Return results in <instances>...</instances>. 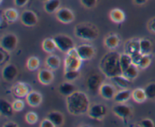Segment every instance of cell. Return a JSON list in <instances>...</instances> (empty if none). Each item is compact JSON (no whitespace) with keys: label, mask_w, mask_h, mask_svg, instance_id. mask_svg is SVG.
<instances>
[{"label":"cell","mask_w":155,"mask_h":127,"mask_svg":"<svg viewBox=\"0 0 155 127\" xmlns=\"http://www.w3.org/2000/svg\"><path fill=\"white\" fill-rule=\"evenodd\" d=\"M67 108L71 114L83 115L89 110V100L87 95L83 92L75 91L67 97Z\"/></svg>","instance_id":"1"},{"label":"cell","mask_w":155,"mask_h":127,"mask_svg":"<svg viewBox=\"0 0 155 127\" xmlns=\"http://www.w3.org/2000/svg\"><path fill=\"white\" fill-rule=\"evenodd\" d=\"M120 54L117 51H109L101 58L100 69L101 72L109 78L122 75L123 70L120 65Z\"/></svg>","instance_id":"2"},{"label":"cell","mask_w":155,"mask_h":127,"mask_svg":"<svg viewBox=\"0 0 155 127\" xmlns=\"http://www.w3.org/2000/svg\"><path fill=\"white\" fill-rule=\"evenodd\" d=\"M75 35L77 37L83 40L91 41L98 38V30L94 27L88 24H80L75 28Z\"/></svg>","instance_id":"3"},{"label":"cell","mask_w":155,"mask_h":127,"mask_svg":"<svg viewBox=\"0 0 155 127\" xmlns=\"http://www.w3.org/2000/svg\"><path fill=\"white\" fill-rule=\"evenodd\" d=\"M82 60L78 55L77 49L72 48L67 53L65 57V70H79L81 67Z\"/></svg>","instance_id":"4"},{"label":"cell","mask_w":155,"mask_h":127,"mask_svg":"<svg viewBox=\"0 0 155 127\" xmlns=\"http://www.w3.org/2000/svg\"><path fill=\"white\" fill-rule=\"evenodd\" d=\"M53 39L55 42L57 48L62 52L68 53L75 46L74 40L66 35H58L54 36Z\"/></svg>","instance_id":"5"},{"label":"cell","mask_w":155,"mask_h":127,"mask_svg":"<svg viewBox=\"0 0 155 127\" xmlns=\"http://www.w3.org/2000/svg\"><path fill=\"white\" fill-rule=\"evenodd\" d=\"M0 45L1 48L5 51H12L18 45V38L15 35L8 33L2 37Z\"/></svg>","instance_id":"6"},{"label":"cell","mask_w":155,"mask_h":127,"mask_svg":"<svg viewBox=\"0 0 155 127\" xmlns=\"http://www.w3.org/2000/svg\"><path fill=\"white\" fill-rule=\"evenodd\" d=\"M88 113H89V116L92 119H101L105 116L107 113V108L103 104H95L89 107Z\"/></svg>","instance_id":"7"},{"label":"cell","mask_w":155,"mask_h":127,"mask_svg":"<svg viewBox=\"0 0 155 127\" xmlns=\"http://www.w3.org/2000/svg\"><path fill=\"white\" fill-rule=\"evenodd\" d=\"M78 55L83 60H89L93 57L95 55V49L94 47L90 45L84 44V45H79L77 48Z\"/></svg>","instance_id":"8"},{"label":"cell","mask_w":155,"mask_h":127,"mask_svg":"<svg viewBox=\"0 0 155 127\" xmlns=\"http://www.w3.org/2000/svg\"><path fill=\"white\" fill-rule=\"evenodd\" d=\"M58 20L63 24H70L74 20V15L71 9L68 8H61L56 11Z\"/></svg>","instance_id":"9"},{"label":"cell","mask_w":155,"mask_h":127,"mask_svg":"<svg viewBox=\"0 0 155 127\" xmlns=\"http://www.w3.org/2000/svg\"><path fill=\"white\" fill-rule=\"evenodd\" d=\"M86 83L89 90L96 92L97 91H99L100 87L102 85V77L99 74L93 73L89 76Z\"/></svg>","instance_id":"10"},{"label":"cell","mask_w":155,"mask_h":127,"mask_svg":"<svg viewBox=\"0 0 155 127\" xmlns=\"http://www.w3.org/2000/svg\"><path fill=\"white\" fill-rule=\"evenodd\" d=\"M21 21L27 27H33L38 22V18L36 14L32 11H24L21 15Z\"/></svg>","instance_id":"11"},{"label":"cell","mask_w":155,"mask_h":127,"mask_svg":"<svg viewBox=\"0 0 155 127\" xmlns=\"http://www.w3.org/2000/svg\"><path fill=\"white\" fill-rule=\"evenodd\" d=\"M99 93L104 99L110 100L114 98L116 95V89L114 86L109 83H102L99 89Z\"/></svg>","instance_id":"12"},{"label":"cell","mask_w":155,"mask_h":127,"mask_svg":"<svg viewBox=\"0 0 155 127\" xmlns=\"http://www.w3.org/2000/svg\"><path fill=\"white\" fill-rule=\"evenodd\" d=\"M18 73L17 67L14 64H8L3 68L2 77L5 81L12 82L16 78Z\"/></svg>","instance_id":"13"},{"label":"cell","mask_w":155,"mask_h":127,"mask_svg":"<svg viewBox=\"0 0 155 127\" xmlns=\"http://www.w3.org/2000/svg\"><path fill=\"white\" fill-rule=\"evenodd\" d=\"M113 112L118 117L121 119H127L131 114V109L126 104H120L113 107Z\"/></svg>","instance_id":"14"},{"label":"cell","mask_w":155,"mask_h":127,"mask_svg":"<svg viewBox=\"0 0 155 127\" xmlns=\"http://www.w3.org/2000/svg\"><path fill=\"white\" fill-rule=\"evenodd\" d=\"M14 111L15 110H14L12 104L3 98H1L0 100V113L1 114L5 117H9L13 115Z\"/></svg>","instance_id":"15"},{"label":"cell","mask_w":155,"mask_h":127,"mask_svg":"<svg viewBox=\"0 0 155 127\" xmlns=\"http://www.w3.org/2000/svg\"><path fill=\"white\" fill-rule=\"evenodd\" d=\"M26 99H27L29 105L32 106V107H37L42 102V98L39 92L33 91V92H29V94L26 97Z\"/></svg>","instance_id":"16"},{"label":"cell","mask_w":155,"mask_h":127,"mask_svg":"<svg viewBox=\"0 0 155 127\" xmlns=\"http://www.w3.org/2000/svg\"><path fill=\"white\" fill-rule=\"evenodd\" d=\"M53 78H54V76L49 70H41L38 73V79H39V82L43 85L50 84L52 82Z\"/></svg>","instance_id":"17"},{"label":"cell","mask_w":155,"mask_h":127,"mask_svg":"<svg viewBox=\"0 0 155 127\" xmlns=\"http://www.w3.org/2000/svg\"><path fill=\"white\" fill-rule=\"evenodd\" d=\"M29 90L30 89H29L27 84L19 83H17L16 86L14 87L13 92L16 96L19 97V98H24V96L27 97V95H28L29 92H30Z\"/></svg>","instance_id":"18"},{"label":"cell","mask_w":155,"mask_h":127,"mask_svg":"<svg viewBox=\"0 0 155 127\" xmlns=\"http://www.w3.org/2000/svg\"><path fill=\"white\" fill-rule=\"evenodd\" d=\"M60 5V0H47L44 4V9L47 13L52 14L58 10Z\"/></svg>","instance_id":"19"},{"label":"cell","mask_w":155,"mask_h":127,"mask_svg":"<svg viewBox=\"0 0 155 127\" xmlns=\"http://www.w3.org/2000/svg\"><path fill=\"white\" fill-rule=\"evenodd\" d=\"M48 119L51 121L54 126H61L64 123V116L63 114L60 112L58 111H52L50 112L48 114Z\"/></svg>","instance_id":"20"},{"label":"cell","mask_w":155,"mask_h":127,"mask_svg":"<svg viewBox=\"0 0 155 127\" xmlns=\"http://www.w3.org/2000/svg\"><path fill=\"white\" fill-rule=\"evenodd\" d=\"M132 96V92L130 89H125L124 90L119 91L116 93L114 99L115 100V101L119 103H124L125 101H128Z\"/></svg>","instance_id":"21"},{"label":"cell","mask_w":155,"mask_h":127,"mask_svg":"<svg viewBox=\"0 0 155 127\" xmlns=\"http://www.w3.org/2000/svg\"><path fill=\"white\" fill-rule=\"evenodd\" d=\"M112 80L114 81V83L117 85V86H119L121 89H127L131 85V82L129 79H127V77H124V75H119L116 76V77L111 78Z\"/></svg>","instance_id":"22"},{"label":"cell","mask_w":155,"mask_h":127,"mask_svg":"<svg viewBox=\"0 0 155 127\" xmlns=\"http://www.w3.org/2000/svg\"><path fill=\"white\" fill-rule=\"evenodd\" d=\"M110 18L112 21L120 24L125 20V14L121 9L114 8L110 12Z\"/></svg>","instance_id":"23"},{"label":"cell","mask_w":155,"mask_h":127,"mask_svg":"<svg viewBox=\"0 0 155 127\" xmlns=\"http://www.w3.org/2000/svg\"><path fill=\"white\" fill-rule=\"evenodd\" d=\"M59 92L64 96H69L75 92V87L69 82H64L59 86Z\"/></svg>","instance_id":"24"},{"label":"cell","mask_w":155,"mask_h":127,"mask_svg":"<svg viewBox=\"0 0 155 127\" xmlns=\"http://www.w3.org/2000/svg\"><path fill=\"white\" fill-rule=\"evenodd\" d=\"M139 74V70L138 67L134 63H132L125 71L123 72V75L130 80H133L138 77Z\"/></svg>","instance_id":"25"},{"label":"cell","mask_w":155,"mask_h":127,"mask_svg":"<svg viewBox=\"0 0 155 127\" xmlns=\"http://www.w3.org/2000/svg\"><path fill=\"white\" fill-rule=\"evenodd\" d=\"M126 51L127 54L130 55H133L137 53L140 52V45H139V41L133 40L129 42L126 46Z\"/></svg>","instance_id":"26"},{"label":"cell","mask_w":155,"mask_h":127,"mask_svg":"<svg viewBox=\"0 0 155 127\" xmlns=\"http://www.w3.org/2000/svg\"><path fill=\"white\" fill-rule=\"evenodd\" d=\"M132 97L137 103H143L147 99V95L145 89H136L132 92Z\"/></svg>","instance_id":"27"},{"label":"cell","mask_w":155,"mask_h":127,"mask_svg":"<svg viewBox=\"0 0 155 127\" xmlns=\"http://www.w3.org/2000/svg\"><path fill=\"white\" fill-rule=\"evenodd\" d=\"M120 43V39L116 35H110L106 37L105 40H104V45L106 47L110 49H114V48H117Z\"/></svg>","instance_id":"28"},{"label":"cell","mask_w":155,"mask_h":127,"mask_svg":"<svg viewBox=\"0 0 155 127\" xmlns=\"http://www.w3.org/2000/svg\"><path fill=\"white\" fill-rule=\"evenodd\" d=\"M47 67L51 70H57L60 67L61 60L58 56L49 55L45 60Z\"/></svg>","instance_id":"29"},{"label":"cell","mask_w":155,"mask_h":127,"mask_svg":"<svg viewBox=\"0 0 155 127\" xmlns=\"http://www.w3.org/2000/svg\"><path fill=\"white\" fill-rule=\"evenodd\" d=\"M42 49L47 53H52L57 48L56 44L53 39H45L42 42Z\"/></svg>","instance_id":"30"},{"label":"cell","mask_w":155,"mask_h":127,"mask_svg":"<svg viewBox=\"0 0 155 127\" xmlns=\"http://www.w3.org/2000/svg\"><path fill=\"white\" fill-rule=\"evenodd\" d=\"M5 18L8 22H15L18 18V12L15 8H7L3 13Z\"/></svg>","instance_id":"31"},{"label":"cell","mask_w":155,"mask_h":127,"mask_svg":"<svg viewBox=\"0 0 155 127\" xmlns=\"http://www.w3.org/2000/svg\"><path fill=\"white\" fill-rule=\"evenodd\" d=\"M139 45H140V52L142 54H150V52L151 51L152 45L148 39H142L139 40Z\"/></svg>","instance_id":"32"},{"label":"cell","mask_w":155,"mask_h":127,"mask_svg":"<svg viewBox=\"0 0 155 127\" xmlns=\"http://www.w3.org/2000/svg\"><path fill=\"white\" fill-rule=\"evenodd\" d=\"M120 65L121 68H122L123 72L125 71L130 65L133 63V59H132V56L130 55L129 54L126 53V54H120Z\"/></svg>","instance_id":"33"},{"label":"cell","mask_w":155,"mask_h":127,"mask_svg":"<svg viewBox=\"0 0 155 127\" xmlns=\"http://www.w3.org/2000/svg\"><path fill=\"white\" fill-rule=\"evenodd\" d=\"M79 77H80L79 70H65L64 78L68 81H74Z\"/></svg>","instance_id":"34"},{"label":"cell","mask_w":155,"mask_h":127,"mask_svg":"<svg viewBox=\"0 0 155 127\" xmlns=\"http://www.w3.org/2000/svg\"><path fill=\"white\" fill-rule=\"evenodd\" d=\"M40 64L39 59L36 57H31L28 59L27 62V66L30 70H35L37 69Z\"/></svg>","instance_id":"35"},{"label":"cell","mask_w":155,"mask_h":127,"mask_svg":"<svg viewBox=\"0 0 155 127\" xmlns=\"http://www.w3.org/2000/svg\"><path fill=\"white\" fill-rule=\"evenodd\" d=\"M151 57H149L148 54H143L141 58L140 61L138 63L137 67L141 69H145V68L148 67L150 64H151Z\"/></svg>","instance_id":"36"},{"label":"cell","mask_w":155,"mask_h":127,"mask_svg":"<svg viewBox=\"0 0 155 127\" xmlns=\"http://www.w3.org/2000/svg\"><path fill=\"white\" fill-rule=\"evenodd\" d=\"M145 93H146L147 98L148 99L154 100L155 99V83H152L148 84L145 89Z\"/></svg>","instance_id":"37"},{"label":"cell","mask_w":155,"mask_h":127,"mask_svg":"<svg viewBox=\"0 0 155 127\" xmlns=\"http://www.w3.org/2000/svg\"><path fill=\"white\" fill-rule=\"evenodd\" d=\"M25 119L26 121H27V123L33 125V124H35L37 122V114H36V113H34V112H29V113H27V114H26Z\"/></svg>","instance_id":"38"},{"label":"cell","mask_w":155,"mask_h":127,"mask_svg":"<svg viewBox=\"0 0 155 127\" xmlns=\"http://www.w3.org/2000/svg\"><path fill=\"white\" fill-rule=\"evenodd\" d=\"M12 106L15 111H21L24 107V103L21 100L17 99L12 103Z\"/></svg>","instance_id":"39"},{"label":"cell","mask_w":155,"mask_h":127,"mask_svg":"<svg viewBox=\"0 0 155 127\" xmlns=\"http://www.w3.org/2000/svg\"><path fill=\"white\" fill-rule=\"evenodd\" d=\"M82 5L87 8H92L95 7L97 3V0H80Z\"/></svg>","instance_id":"40"},{"label":"cell","mask_w":155,"mask_h":127,"mask_svg":"<svg viewBox=\"0 0 155 127\" xmlns=\"http://www.w3.org/2000/svg\"><path fill=\"white\" fill-rule=\"evenodd\" d=\"M140 125L144 127H154V123L153 121L150 119H145L141 122Z\"/></svg>","instance_id":"41"},{"label":"cell","mask_w":155,"mask_h":127,"mask_svg":"<svg viewBox=\"0 0 155 127\" xmlns=\"http://www.w3.org/2000/svg\"><path fill=\"white\" fill-rule=\"evenodd\" d=\"M40 126H42V127H53V126H54V125L52 123V122H51V121L50 120V119H48V118H47V119H44V120L41 122Z\"/></svg>","instance_id":"42"},{"label":"cell","mask_w":155,"mask_h":127,"mask_svg":"<svg viewBox=\"0 0 155 127\" xmlns=\"http://www.w3.org/2000/svg\"><path fill=\"white\" fill-rule=\"evenodd\" d=\"M28 1L29 0H15V4L18 7H23L28 2Z\"/></svg>","instance_id":"43"},{"label":"cell","mask_w":155,"mask_h":127,"mask_svg":"<svg viewBox=\"0 0 155 127\" xmlns=\"http://www.w3.org/2000/svg\"><path fill=\"white\" fill-rule=\"evenodd\" d=\"M150 28H151V30H152L153 32H154L155 33V19L153 20V21L151 22V24H150Z\"/></svg>","instance_id":"44"},{"label":"cell","mask_w":155,"mask_h":127,"mask_svg":"<svg viewBox=\"0 0 155 127\" xmlns=\"http://www.w3.org/2000/svg\"><path fill=\"white\" fill-rule=\"evenodd\" d=\"M148 0H134L135 3L137 5H143L145 4Z\"/></svg>","instance_id":"45"},{"label":"cell","mask_w":155,"mask_h":127,"mask_svg":"<svg viewBox=\"0 0 155 127\" xmlns=\"http://www.w3.org/2000/svg\"><path fill=\"white\" fill-rule=\"evenodd\" d=\"M3 126H18V125L15 122H8V123L5 124Z\"/></svg>","instance_id":"46"},{"label":"cell","mask_w":155,"mask_h":127,"mask_svg":"<svg viewBox=\"0 0 155 127\" xmlns=\"http://www.w3.org/2000/svg\"><path fill=\"white\" fill-rule=\"evenodd\" d=\"M2 1H3V0H1V2H1V3H2Z\"/></svg>","instance_id":"47"},{"label":"cell","mask_w":155,"mask_h":127,"mask_svg":"<svg viewBox=\"0 0 155 127\" xmlns=\"http://www.w3.org/2000/svg\"><path fill=\"white\" fill-rule=\"evenodd\" d=\"M44 1H45H45H47V0H44Z\"/></svg>","instance_id":"48"}]
</instances>
